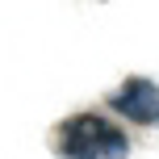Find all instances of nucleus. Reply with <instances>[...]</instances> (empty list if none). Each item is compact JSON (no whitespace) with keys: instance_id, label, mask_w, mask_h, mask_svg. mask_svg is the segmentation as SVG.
Returning <instances> with one entry per match:
<instances>
[{"instance_id":"f03ea898","label":"nucleus","mask_w":159,"mask_h":159,"mask_svg":"<svg viewBox=\"0 0 159 159\" xmlns=\"http://www.w3.org/2000/svg\"><path fill=\"white\" fill-rule=\"evenodd\" d=\"M113 109L138 126H159V84L147 75H130L113 92Z\"/></svg>"},{"instance_id":"f257e3e1","label":"nucleus","mask_w":159,"mask_h":159,"mask_svg":"<svg viewBox=\"0 0 159 159\" xmlns=\"http://www.w3.org/2000/svg\"><path fill=\"white\" fill-rule=\"evenodd\" d=\"M55 147L63 159H126L130 143L113 121L96 117V113H75L59 126Z\"/></svg>"}]
</instances>
